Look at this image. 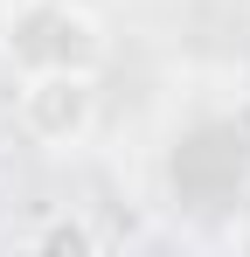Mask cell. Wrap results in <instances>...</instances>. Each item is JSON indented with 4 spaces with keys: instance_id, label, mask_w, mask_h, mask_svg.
<instances>
[{
    "instance_id": "obj_1",
    "label": "cell",
    "mask_w": 250,
    "mask_h": 257,
    "mask_svg": "<svg viewBox=\"0 0 250 257\" xmlns=\"http://www.w3.org/2000/svg\"><path fill=\"white\" fill-rule=\"evenodd\" d=\"M0 56L14 63V77L97 70L104 63V21L83 0H0Z\"/></svg>"
},
{
    "instance_id": "obj_2",
    "label": "cell",
    "mask_w": 250,
    "mask_h": 257,
    "mask_svg": "<svg viewBox=\"0 0 250 257\" xmlns=\"http://www.w3.org/2000/svg\"><path fill=\"white\" fill-rule=\"evenodd\" d=\"M21 132L49 146V153H70L97 132V70H35L21 77Z\"/></svg>"
},
{
    "instance_id": "obj_3",
    "label": "cell",
    "mask_w": 250,
    "mask_h": 257,
    "mask_svg": "<svg viewBox=\"0 0 250 257\" xmlns=\"http://www.w3.org/2000/svg\"><path fill=\"white\" fill-rule=\"evenodd\" d=\"M42 243H97V236H90V229H83V222H56V229H49V236H42Z\"/></svg>"
}]
</instances>
